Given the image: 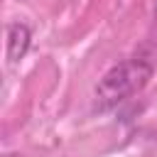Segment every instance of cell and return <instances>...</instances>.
<instances>
[{
  "label": "cell",
  "instance_id": "2",
  "mask_svg": "<svg viewBox=\"0 0 157 157\" xmlns=\"http://www.w3.org/2000/svg\"><path fill=\"white\" fill-rule=\"evenodd\" d=\"M29 42H32V34H29V27L22 25V22H15L7 27V59L10 61H17L25 56V52L29 49Z\"/></svg>",
  "mask_w": 157,
  "mask_h": 157
},
{
  "label": "cell",
  "instance_id": "1",
  "mask_svg": "<svg viewBox=\"0 0 157 157\" xmlns=\"http://www.w3.org/2000/svg\"><path fill=\"white\" fill-rule=\"evenodd\" d=\"M152 74H155V66L137 56L110 66L96 83V108L110 110V108L120 105L123 101H128L130 96L142 91L147 86V81L152 78Z\"/></svg>",
  "mask_w": 157,
  "mask_h": 157
}]
</instances>
